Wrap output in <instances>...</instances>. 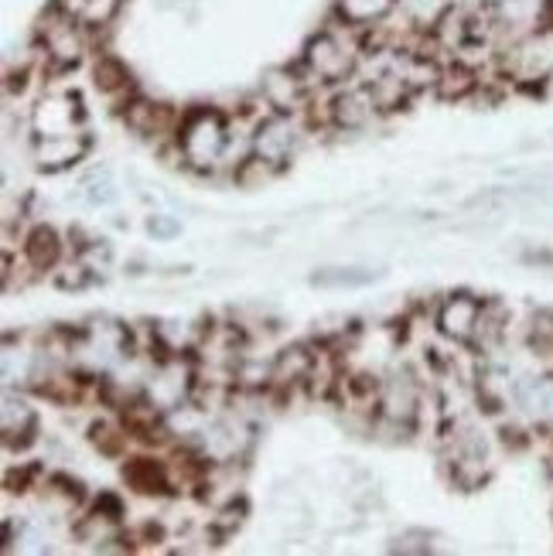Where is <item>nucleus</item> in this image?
Here are the masks:
<instances>
[{"label":"nucleus","instance_id":"obj_1","mask_svg":"<svg viewBox=\"0 0 553 556\" xmlns=\"http://www.w3.org/2000/svg\"><path fill=\"white\" fill-rule=\"evenodd\" d=\"M363 55H366V31H355L335 17V24H328L325 31H318L304 45L301 68L311 86L331 89L355 79Z\"/></svg>","mask_w":553,"mask_h":556},{"label":"nucleus","instance_id":"obj_2","mask_svg":"<svg viewBox=\"0 0 553 556\" xmlns=\"http://www.w3.org/2000/svg\"><path fill=\"white\" fill-rule=\"evenodd\" d=\"M232 148V119L215 106H191L181 113V124L175 134V151L185 167L199 175L215 172Z\"/></svg>","mask_w":553,"mask_h":556},{"label":"nucleus","instance_id":"obj_3","mask_svg":"<svg viewBox=\"0 0 553 556\" xmlns=\"http://www.w3.org/2000/svg\"><path fill=\"white\" fill-rule=\"evenodd\" d=\"M89 52V31L65 11H52L41 24V55L55 68H76Z\"/></svg>","mask_w":553,"mask_h":556},{"label":"nucleus","instance_id":"obj_4","mask_svg":"<svg viewBox=\"0 0 553 556\" xmlns=\"http://www.w3.org/2000/svg\"><path fill=\"white\" fill-rule=\"evenodd\" d=\"M298 143H301V130L294 124V116H287V113L260 116L250 130V154L274 164L277 172H284V167L291 164Z\"/></svg>","mask_w":553,"mask_h":556},{"label":"nucleus","instance_id":"obj_5","mask_svg":"<svg viewBox=\"0 0 553 556\" xmlns=\"http://www.w3.org/2000/svg\"><path fill=\"white\" fill-rule=\"evenodd\" d=\"M420 382L411 369H397L382 379V393L376 403V420L393 424V427H406L414 430L417 417H420Z\"/></svg>","mask_w":553,"mask_h":556},{"label":"nucleus","instance_id":"obj_6","mask_svg":"<svg viewBox=\"0 0 553 556\" xmlns=\"http://www.w3.org/2000/svg\"><path fill=\"white\" fill-rule=\"evenodd\" d=\"M311 86L301 62L298 65H277L263 72V83H260V100L271 113H287V116H298L307 103H311Z\"/></svg>","mask_w":553,"mask_h":556},{"label":"nucleus","instance_id":"obj_7","mask_svg":"<svg viewBox=\"0 0 553 556\" xmlns=\"http://www.w3.org/2000/svg\"><path fill=\"white\" fill-rule=\"evenodd\" d=\"M376 116H382L376 96L369 89V83H352V86H339L331 92L328 100V124L335 130H345V134H363L376 124Z\"/></svg>","mask_w":553,"mask_h":556},{"label":"nucleus","instance_id":"obj_8","mask_svg":"<svg viewBox=\"0 0 553 556\" xmlns=\"http://www.w3.org/2000/svg\"><path fill=\"white\" fill-rule=\"evenodd\" d=\"M86 124V110L79 92H45L32 110L35 137H65L79 134Z\"/></svg>","mask_w":553,"mask_h":556},{"label":"nucleus","instance_id":"obj_9","mask_svg":"<svg viewBox=\"0 0 553 556\" xmlns=\"http://www.w3.org/2000/svg\"><path fill=\"white\" fill-rule=\"evenodd\" d=\"M482 311H486L482 298L468 294V290H454V294L441 298L438 314H435V325H438V331L448 338V342H454V345H475L478 325H482Z\"/></svg>","mask_w":553,"mask_h":556},{"label":"nucleus","instance_id":"obj_10","mask_svg":"<svg viewBox=\"0 0 553 556\" xmlns=\"http://www.w3.org/2000/svg\"><path fill=\"white\" fill-rule=\"evenodd\" d=\"M124 124L130 134L137 137H172L178 134V124H181V113H175L167 103H154V100H143V96H130L124 103Z\"/></svg>","mask_w":553,"mask_h":556},{"label":"nucleus","instance_id":"obj_11","mask_svg":"<svg viewBox=\"0 0 553 556\" xmlns=\"http://www.w3.org/2000/svg\"><path fill=\"white\" fill-rule=\"evenodd\" d=\"M0 430H4V447L8 451H28L38 441V414L35 406L14 396L11 390L4 393V406H0Z\"/></svg>","mask_w":553,"mask_h":556},{"label":"nucleus","instance_id":"obj_12","mask_svg":"<svg viewBox=\"0 0 553 556\" xmlns=\"http://www.w3.org/2000/svg\"><path fill=\"white\" fill-rule=\"evenodd\" d=\"M89 143L92 140L83 130L65 134V137H35V161L41 172L59 175V172H68V167H76L89 154Z\"/></svg>","mask_w":553,"mask_h":556},{"label":"nucleus","instance_id":"obj_13","mask_svg":"<svg viewBox=\"0 0 553 556\" xmlns=\"http://www.w3.org/2000/svg\"><path fill=\"white\" fill-rule=\"evenodd\" d=\"M124 481L137 495H167V492H175L172 465L158 462V457H148V454L127 457V462H124Z\"/></svg>","mask_w":553,"mask_h":556},{"label":"nucleus","instance_id":"obj_14","mask_svg":"<svg viewBox=\"0 0 553 556\" xmlns=\"http://www.w3.org/2000/svg\"><path fill=\"white\" fill-rule=\"evenodd\" d=\"M62 253H65L62 236L52 226H45V223L32 226L28 236H24V243H21V256H24V263H28L35 274L55 270L59 263H62Z\"/></svg>","mask_w":553,"mask_h":556},{"label":"nucleus","instance_id":"obj_15","mask_svg":"<svg viewBox=\"0 0 553 556\" xmlns=\"http://www.w3.org/2000/svg\"><path fill=\"white\" fill-rule=\"evenodd\" d=\"M318 349L311 345H287L274 355V382L271 390H298L307 382L311 369H315Z\"/></svg>","mask_w":553,"mask_h":556},{"label":"nucleus","instance_id":"obj_16","mask_svg":"<svg viewBox=\"0 0 553 556\" xmlns=\"http://www.w3.org/2000/svg\"><path fill=\"white\" fill-rule=\"evenodd\" d=\"M400 8V0H335V17L355 31H373Z\"/></svg>","mask_w":553,"mask_h":556},{"label":"nucleus","instance_id":"obj_17","mask_svg":"<svg viewBox=\"0 0 553 556\" xmlns=\"http://www.w3.org/2000/svg\"><path fill=\"white\" fill-rule=\"evenodd\" d=\"M478 86H482V72L458 62V59H451L441 68V79H438L435 92L441 100H468L472 92H478Z\"/></svg>","mask_w":553,"mask_h":556},{"label":"nucleus","instance_id":"obj_18","mask_svg":"<svg viewBox=\"0 0 553 556\" xmlns=\"http://www.w3.org/2000/svg\"><path fill=\"white\" fill-rule=\"evenodd\" d=\"M92 83L100 92L106 96H130L134 79H130V68L120 62L116 55H100L92 65Z\"/></svg>","mask_w":553,"mask_h":556},{"label":"nucleus","instance_id":"obj_19","mask_svg":"<svg viewBox=\"0 0 553 556\" xmlns=\"http://www.w3.org/2000/svg\"><path fill=\"white\" fill-rule=\"evenodd\" d=\"M280 172L274 164H267L263 157L256 154H247V157H239L232 164V185L236 188H243V191H253V188H263V185H271Z\"/></svg>","mask_w":553,"mask_h":556},{"label":"nucleus","instance_id":"obj_20","mask_svg":"<svg viewBox=\"0 0 553 556\" xmlns=\"http://www.w3.org/2000/svg\"><path fill=\"white\" fill-rule=\"evenodd\" d=\"M130 441V430L127 427H116L110 420H96L89 424V444L100 451L103 457H124Z\"/></svg>","mask_w":553,"mask_h":556},{"label":"nucleus","instance_id":"obj_21","mask_svg":"<svg viewBox=\"0 0 553 556\" xmlns=\"http://www.w3.org/2000/svg\"><path fill=\"white\" fill-rule=\"evenodd\" d=\"M373 280H379V274L363 270V267H325L318 274H311V283H315V287H328V290H339V287H369Z\"/></svg>","mask_w":553,"mask_h":556},{"label":"nucleus","instance_id":"obj_22","mask_svg":"<svg viewBox=\"0 0 553 556\" xmlns=\"http://www.w3.org/2000/svg\"><path fill=\"white\" fill-rule=\"evenodd\" d=\"M120 8H124V0H89L86 11L79 14V24L86 31H103L116 21Z\"/></svg>","mask_w":553,"mask_h":556},{"label":"nucleus","instance_id":"obj_23","mask_svg":"<svg viewBox=\"0 0 553 556\" xmlns=\"http://www.w3.org/2000/svg\"><path fill=\"white\" fill-rule=\"evenodd\" d=\"M530 345H533L540 355H550V352H553V311H537V314H533Z\"/></svg>","mask_w":553,"mask_h":556},{"label":"nucleus","instance_id":"obj_24","mask_svg":"<svg viewBox=\"0 0 553 556\" xmlns=\"http://www.w3.org/2000/svg\"><path fill=\"white\" fill-rule=\"evenodd\" d=\"M393 553H403V556H424L430 553L435 546H430V533H424V529H406V533H400L390 546Z\"/></svg>","mask_w":553,"mask_h":556},{"label":"nucleus","instance_id":"obj_25","mask_svg":"<svg viewBox=\"0 0 553 556\" xmlns=\"http://www.w3.org/2000/svg\"><path fill=\"white\" fill-rule=\"evenodd\" d=\"M83 195H86L89 205H113L116 202V188H113V181L106 175H96L92 181L83 185Z\"/></svg>","mask_w":553,"mask_h":556},{"label":"nucleus","instance_id":"obj_26","mask_svg":"<svg viewBox=\"0 0 553 556\" xmlns=\"http://www.w3.org/2000/svg\"><path fill=\"white\" fill-rule=\"evenodd\" d=\"M148 232L154 236V239H175V236H181V223L175 219V215H164V212H154L151 219H148Z\"/></svg>","mask_w":553,"mask_h":556},{"label":"nucleus","instance_id":"obj_27","mask_svg":"<svg viewBox=\"0 0 553 556\" xmlns=\"http://www.w3.org/2000/svg\"><path fill=\"white\" fill-rule=\"evenodd\" d=\"M38 475H41L38 465H28V468H21V471H8L4 485H8V492H28V489H35Z\"/></svg>","mask_w":553,"mask_h":556},{"label":"nucleus","instance_id":"obj_28","mask_svg":"<svg viewBox=\"0 0 553 556\" xmlns=\"http://www.w3.org/2000/svg\"><path fill=\"white\" fill-rule=\"evenodd\" d=\"M127 540H130V543H154V546H158V543H164V526L154 522V519H148L143 526H137Z\"/></svg>","mask_w":553,"mask_h":556},{"label":"nucleus","instance_id":"obj_29","mask_svg":"<svg viewBox=\"0 0 553 556\" xmlns=\"http://www.w3.org/2000/svg\"><path fill=\"white\" fill-rule=\"evenodd\" d=\"M86 4H89V0H55V8L65 11L68 17H76V21H79V14L86 11Z\"/></svg>","mask_w":553,"mask_h":556},{"label":"nucleus","instance_id":"obj_30","mask_svg":"<svg viewBox=\"0 0 553 556\" xmlns=\"http://www.w3.org/2000/svg\"><path fill=\"white\" fill-rule=\"evenodd\" d=\"M546 28H553V0H546Z\"/></svg>","mask_w":553,"mask_h":556}]
</instances>
